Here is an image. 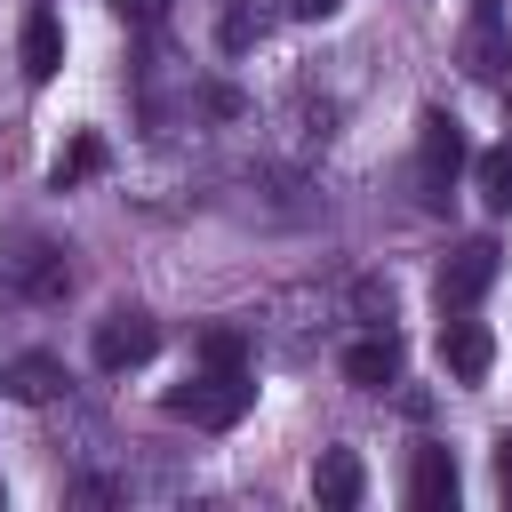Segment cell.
Instances as JSON below:
<instances>
[{
    "label": "cell",
    "instance_id": "cell-15",
    "mask_svg": "<svg viewBox=\"0 0 512 512\" xmlns=\"http://www.w3.org/2000/svg\"><path fill=\"white\" fill-rule=\"evenodd\" d=\"M360 312H368L376 328H392V280H360Z\"/></svg>",
    "mask_w": 512,
    "mask_h": 512
},
{
    "label": "cell",
    "instance_id": "cell-5",
    "mask_svg": "<svg viewBox=\"0 0 512 512\" xmlns=\"http://www.w3.org/2000/svg\"><path fill=\"white\" fill-rule=\"evenodd\" d=\"M440 368H448L456 384H488V368H496V336H488L480 320L456 312V320L440 328Z\"/></svg>",
    "mask_w": 512,
    "mask_h": 512
},
{
    "label": "cell",
    "instance_id": "cell-14",
    "mask_svg": "<svg viewBox=\"0 0 512 512\" xmlns=\"http://www.w3.org/2000/svg\"><path fill=\"white\" fill-rule=\"evenodd\" d=\"M200 360H208V368H248V336H240V328H208V336H200Z\"/></svg>",
    "mask_w": 512,
    "mask_h": 512
},
{
    "label": "cell",
    "instance_id": "cell-1",
    "mask_svg": "<svg viewBox=\"0 0 512 512\" xmlns=\"http://www.w3.org/2000/svg\"><path fill=\"white\" fill-rule=\"evenodd\" d=\"M248 408H256V376L248 368H208V376H192V384L168 392V416H184L200 432H232Z\"/></svg>",
    "mask_w": 512,
    "mask_h": 512
},
{
    "label": "cell",
    "instance_id": "cell-10",
    "mask_svg": "<svg viewBox=\"0 0 512 512\" xmlns=\"http://www.w3.org/2000/svg\"><path fill=\"white\" fill-rule=\"evenodd\" d=\"M456 488H464L456 456H448V448H416V472H408V504H416V512H448V504H456Z\"/></svg>",
    "mask_w": 512,
    "mask_h": 512
},
{
    "label": "cell",
    "instance_id": "cell-7",
    "mask_svg": "<svg viewBox=\"0 0 512 512\" xmlns=\"http://www.w3.org/2000/svg\"><path fill=\"white\" fill-rule=\"evenodd\" d=\"M344 376H352L360 392H384V384H400V336H392V328H368V336L344 352Z\"/></svg>",
    "mask_w": 512,
    "mask_h": 512
},
{
    "label": "cell",
    "instance_id": "cell-19",
    "mask_svg": "<svg viewBox=\"0 0 512 512\" xmlns=\"http://www.w3.org/2000/svg\"><path fill=\"white\" fill-rule=\"evenodd\" d=\"M504 96H512V80H504Z\"/></svg>",
    "mask_w": 512,
    "mask_h": 512
},
{
    "label": "cell",
    "instance_id": "cell-9",
    "mask_svg": "<svg viewBox=\"0 0 512 512\" xmlns=\"http://www.w3.org/2000/svg\"><path fill=\"white\" fill-rule=\"evenodd\" d=\"M312 496H320L328 512H352V504L368 496V472H360V456H352V448H320V464H312Z\"/></svg>",
    "mask_w": 512,
    "mask_h": 512
},
{
    "label": "cell",
    "instance_id": "cell-13",
    "mask_svg": "<svg viewBox=\"0 0 512 512\" xmlns=\"http://www.w3.org/2000/svg\"><path fill=\"white\" fill-rule=\"evenodd\" d=\"M64 280H72V272H64L56 248H40V256L24 264V296H64Z\"/></svg>",
    "mask_w": 512,
    "mask_h": 512
},
{
    "label": "cell",
    "instance_id": "cell-3",
    "mask_svg": "<svg viewBox=\"0 0 512 512\" xmlns=\"http://www.w3.org/2000/svg\"><path fill=\"white\" fill-rule=\"evenodd\" d=\"M488 280H496V240H456L440 280H432V296H440V312H472L488 296Z\"/></svg>",
    "mask_w": 512,
    "mask_h": 512
},
{
    "label": "cell",
    "instance_id": "cell-2",
    "mask_svg": "<svg viewBox=\"0 0 512 512\" xmlns=\"http://www.w3.org/2000/svg\"><path fill=\"white\" fill-rule=\"evenodd\" d=\"M456 176H464V128H456V112H424L416 120V200L448 208Z\"/></svg>",
    "mask_w": 512,
    "mask_h": 512
},
{
    "label": "cell",
    "instance_id": "cell-4",
    "mask_svg": "<svg viewBox=\"0 0 512 512\" xmlns=\"http://www.w3.org/2000/svg\"><path fill=\"white\" fill-rule=\"evenodd\" d=\"M152 352H160V328H152L144 312H104V320H96V368H104V376L144 368Z\"/></svg>",
    "mask_w": 512,
    "mask_h": 512
},
{
    "label": "cell",
    "instance_id": "cell-8",
    "mask_svg": "<svg viewBox=\"0 0 512 512\" xmlns=\"http://www.w3.org/2000/svg\"><path fill=\"white\" fill-rule=\"evenodd\" d=\"M0 392L24 400V408H40V400L64 392V360H56V352H16V360L0 368Z\"/></svg>",
    "mask_w": 512,
    "mask_h": 512
},
{
    "label": "cell",
    "instance_id": "cell-17",
    "mask_svg": "<svg viewBox=\"0 0 512 512\" xmlns=\"http://www.w3.org/2000/svg\"><path fill=\"white\" fill-rule=\"evenodd\" d=\"M336 8H344V0H288V16H296V24H328Z\"/></svg>",
    "mask_w": 512,
    "mask_h": 512
},
{
    "label": "cell",
    "instance_id": "cell-16",
    "mask_svg": "<svg viewBox=\"0 0 512 512\" xmlns=\"http://www.w3.org/2000/svg\"><path fill=\"white\" fill-rule=\"evenodd\" d=\"M120 8V24H160L168 16V0H112Z\"/></svg>",
    "mask_w": 512,
    "mask_h": 512
},
{
    "label": "cell",
    "instance_id": "cell-18",
    "mask_svg": "<svg viewBox=\"0 0 512 512\" xmlns=\"http://www.w3.org/2000/svg\"><path fill=\"white\" fill-rule=\"evenodd\" d=\"M496 480L512 488V432H496Z\"/></svg>",
    "mask_w": 512,
    "mask_h": 512
},
{
    "label": "cell",
    "instance_id": "cell-11",
    "mask_svg": "<svg viewBox=\"0 0 512 512\" xmlns=\"http://www.w3.org/2000/svg\"><path fill=\"white\" fill-rule=\"evenodd\" d=\"M472 184H480L488 208H512V144H488V152L472 160Z\"/></svg>",
    "mask_w": 512,
    "mask_h": 512
},
{
    "label": "cell",
    "instance_id": "cell-20",
    "mask_svg": "<svg viewBox=\"0 0 512 512\" xmlns=\"http://www.w3.org/2000/svg\"><path fill=\"white\" fill-rule=\"evenodd\" d=\"M0 496H8V488H0Z\"/></svg>",
    "mask_w": 512,
    "mask_h": 512
},
{
    "label": "cell",
    "instance_id": "cell-12",
    "mask_svg": "<svg viewBox=\"0 0 512 512\" xmlns=\"http://www.w3.org/2000/svg\"><path fill=\"white\" fill-rule=\"evenodd\" d=\"M96 168H104V144H96V136H72V152L56 160V192L80 184V176H96Z\"/></svg>",
    "mask_w": 512,
    "mask_h": 512
},
{
    "label": "cell",
    "instance_id": "cell-6",
    "mask_svg": "<svg viewBox=\"0 0 512 512\" xmlns=\"http://www.w3.org/2000/svg\"><path fill=\"white\" fill-rule=\"evenodd\" d=\"M16 56H24V80H32V88L64 72V24H56V8H32V16H24V40H16Z\"/></svg>",
    "mask_w": 512,
    "mask_h": 512
}]
</instances>
